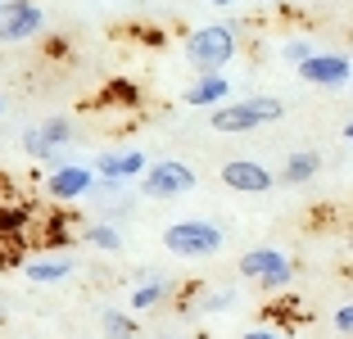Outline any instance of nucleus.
Masks as SVG:
<instances>
[{"instance_id":"obj_1","label":"nucleus","mask_w":353,"mask_h":339,"mask_svg":"<svg viewBox=\"0 0 353 339\" xmlns=\"http://www.w3.org/2000/svg\"><path fill=\"white\" fill-rule=\"evenodd\" d=\"M268 123H281V100L276 95H254V100H236V104H218L208 127L213 132H254V127H268Z\"/></svg>"},{"instance_id":"obj_2","label":"nucleus","mask_w":353,"mask_h":339,"mask_svg":"<svg viewBox=\"0 0 353 339\" xmlns=\"http://www.w3.org/2000/svg\"><path fill=\"white\" fill-rule=\"evenodd\" d=\"M236 59V28L231 23H208L186 37V63L199 72H222V63Z\"/></svg>"},{"instance_id":"obj_3","label":"nucleus","mask_w":353,"mask_h":339,"mask_svg":"<svg viewBox=\"0 0 353 339\" xmlns=\"http://www.w3.org/2000/svg\"><path fill=\"white\" fill-rule=\"evenodd\" d=\"M163 249L176 258H213L222 249V231L213 222H199V217H190V222H172L163 231Z\"/></svg>"},{"instance_id":"obj_4","label":"nucleus","mask_w":353,"mask_h":339,"mask_svg":"<svg viewBox=\"0 0 353 339\" xmlns=\"http://www.w3.org/2000/svg\"><path fill=\"white\" fill-rule=\"evenodd\" d=\"M186 190H195V167L181 163V158H159L141 176V195H150V199H176Z\"/></svg>"},{"instance_id":"obj_5","label":"nucleus","mask_w":353,"mask_h":339,"mask_svg":"<svg viewBox=\"0 0 353 339\" xmlns=\"http://www.w3.org/2000/svg\"><path fill=\"white\" fill-rule=\"evenodd\" d=\"M41 28H46V14H41L37 0H10V5L0 10V41L5 45L28 41V37H37Z\"/></svg>"},{"instance_id":"obj_6","label":"nucleus","mask_w":353,"mask_h":339,"mask_svg":"<svg viewBox=\"0 0 353 339\" xmlns=\"http://www.w3.org/2000/svg\"><path fill=\"white\" fill-rule=\"evenodd\" d=\"M68 141H73V123H68V118H46L41 127H32V132L23 136V150H28V158H37V163H54Z\"/></svg>"},{"instance_id":"obj_7","label":"nucleus","mask_w":353,"mask_h":339,"mask_svg":"<svg viewBox=\"0 0 353 339\" xmlns=\"http://www.w3.org/2000/svg\"><path fill=\"white\" fill-rule=\"evenodd\" d=\"M299 77H303L308 86H322V91H340V86L353 77V63L344 59V54H326V50H317L308 63H299Z\"/></svg>"},{"instance_id":"obj_8","label":"nucleus","mask_w":353,"mask_h":339,"mask_svg":"<svg viewBox=\"0 0 353 339\" xmlns=\"http://www.w3.org/2000/svg\"><path fill=\"white\" fill-rule=\"evenodd\" d=\"M222 185L236 190V195H268L272 172L263 163H254V158H231V163H222Z\"/></svg>"},{"instance_id":"obj_9","label":"nucleus","mask_w":353,"mask_h":339,"mask_svg":"<svg viewBox=\"0 0 353 339\" xmlns=\"http://www.w3.org/2000/svg\"><path fill=\"white\" fill-rule=\"evenodd\" d=\"M86 190H91V167H77V163L54 167L50 181H46V195H50L54 204H73V199H82Z\"/></svg>"},{"instance_id":"obj_10","label":"nucleus","mask_w":353,"mask_h":339,"mask_svg":"<svg viewBox=\"0 0 353 339\" xmlns=\"http://www.w3.org/2000/svg\"><path fill=\"white\" fill-rule=\"evenodd\" d=\"M95 172H100L109 185H118V181H127V176H145L150 167H145V154H141V150H118V154L95 158Z\"/></svg>"},{"instance_id":"obj_11","label":"nucleus","mask_w":353,"mask_h":339,"mask_svg":"<svg viewBox=\"0 0 353 339\" xmlns=\"http://www.w3.org/2000/svg\"><path fill=\"white\" fill-rule=\"evenodd\" d=\"M227 95H231V82L222 72H199V82L186 86L190 109H218V104H227Z\"/></svg>"},{"instance_id":"obj_12","label":"nucleus","mask_w":353,"mask_h":339,"mask_svg":"<svg viewBox=\"0 0 353 339\" xmlns=\"http://www.w3.org/2000/svg\"><path fill=\"white\" fill-rule=\"evenodd\" d=\"M73 254H37L28 263V280H37V285H50V280H63V276H73Z\"/></svg>"},{"instance_id":"obj_13","label":"nucleus","mask_w":353,"mask_h":339,"mask_svg":"<svg viewBox=\"0 0 353 339\" xmlns=\"http://www.w3.org/2000/svg\"><path fill=\"white\" fill-rule=\"evenodd\" d=\"M281 263H290V258L281 254V249H250V254L240 258V276H250V280H263L268 271H276Z\"/></svg>"},{"instance_id":"obj_14","label":"nucleus","mask_w":353,"mask_h":339,"mask_svg":"<svg viewBox=\"0 0 353 339\" xmlns=\"http://www.w3.org/2000/svg\"><path fill=\"white\" fill-rule=\"evenodd\" d=\"M317 167H322V158L308 154V150H303V154H290V158H285V167H281V181H285V185H303V181L317 176Z\"/></svg>"},{"instance_id":"obj_15","label":"nucleus","mask_w":353,"mask_h":339,"mask_svg":"<svg viewBox=\"0 0 353 339\" xmlns=\"http://www.w3.org/2000/svg\"><path fill=\"white\" fill-rule=\"evenodd\" d=\"M163 294H168L163 280H145V285L132 289V298H127V303H132V312H150V308H159V303H163Z\"/></svg>"},{"instance_id":"obj_16","label":"nucleus","mask_w":353,"mask_h":339,"mask_svg":"<svg viewBox=\"0 0 353 339\" xmlns=\"http://www.w3.org/2000/svg\"><path fill=\"white\" fill-rule=\"evenodd\" d=\"M104 335L109 339H136V321L127 312H104Z\"/></svg>"},{"instance_id":"obj_17","label":"nucleus","mask_w":353,"mask_h":339,"mask_svg":"<svg viewBox=\"0 0 353 339\" xmlns=\"http://www.w3.org/2000/svg\"><path fill=\"white\" fill-rule=\"evenodd\" d=\"M86 240H91L95 249H109V254H118V249H123V236H118L114 226H86Z\"/></svg>"},{"instance_id":"obj_18","label":"nucleus","mask_w":353,"mask_h":339,"mask_svg":"<svg viewBox=\"0 0 353 339\" xmlns=\"http://www.w3.org/2000/svg\"><path fill=\"white\" fill-rule=\"evenodd\" d=\"M100 100H104V104H136V86H132V82H109Z\"/></svg>"},{"instance_id":"obj_19","label":"nucleus","mask_w":353,"mask_h":339,"mask_svg":"<svg viewBox=\"0 0 353 339\" xmlns=\"http://www.w3.org/2000/svg\"><path fill=\"white\" fill-rule=\"evenodd\" d=\"M290 280H294V263H281V267H276V271H268L259 285H263V289H285Z\"/></svg>"},{"instance_id":"obj_20","label":"nucleus","mask_w":353,"mask_h":339,"mask_svg":"<svg viewBox=\"0 0 353 339\" xmlns=\"http://www.w3.org/2000/svg\"><path fill=\"white\" fill-rule=\"evenodd\" d=\"M281 54H285V63H294V68H299V63H308V59H312L317 50H312L308 41H290V45H285Z\"/></svg>"},{"instance_id":"obj_21","label":"nucleus","mask_w":353,"mask_h":339,"mask_svg":"<svg viewBox=\"0 0 353 339\" xmlns=\"http://www.w3.org/2000/svg\"><path fill=\"white\" fill-rule=\"evenodd\" d=\"M335 330H340V335H353V303H344V308H335Z\"/></svg>"},{"instance_id":"obj_22","label":"nucleus","mask_w":353,"mask_h":339,"mask_svg":"<svg viewBox=\"0 0 353 339\" xmlns=\"http://www.w3.org/2000/svg\"><path fill=\"white\" fill-rule=\"evenodd\" d=\"M231 303H236V298L227 294V289H222V294H208V303H204V312H222V308H231Z\"/></svg>"},{"instance_id":"obj_23","label":"nucleus","mask_w":353,"mask_h":339,"mask_svg":"<svg viewBox=\"0 0 353 339\" xmlns=\"http://www.w3.org/2000/svg\"><path fill=\"white\" fill-rule=\"evenodd\" d=\"M245 339H285V335H281V330H268V326H263V330H245Z\"/></svg>"},{"instance_id":"obj_24","label":"nucleus","mask_w":353,"mask_h":339,"mask_svg":"<svg viewBox=\"0 0 353 339\" xmlns=\"http://www.w3.org/2000/svg\"><path fill=\"white\" fill-rule=\"evenodd\" d=\"M208 5H218V10H227V5H236V0H208Z\"/></svg>"},{"instance_id":"obj_25","label":"nucleus","mask_w":353,"mask_h":339,"mask_svg":"<svg viewBox=\"0 0 353 339\" xmlns=\"http://www.w3.org/2000/svg\"><path fill=\"white\" fill-rule=\"evenodd\" d=\"M344 141H353V123H349V127H344Z\"/></svg>"},{"instance_id":"obj_26","label":"nucleus","mask_w":353,"mask_h":339,"mask_svg":"<svg viewBox=\"0 0 353 339\" xmlns=\"http://www.w3.org/2000/svg\"><path fill=\"white\" fill-rule=\"evenodd\" d=\"M349 249H353V231H349Z\"/></svg>"},{"instance_id":"obj_27","label":"nucleus","mask_w":353,"mask_h":339,"mask_svg":"<svg viewBox=\"0 0 353 339\" xmlns=\"http://www.w3.org/2000/svg\"><path fill=\"white\" fill-rule=\"evenodd\" d=\"M0 109H5V100H0Z\"/></svg>"},{"instance_id":"obj_28","label":"nucleus","mask_w":353,"mask_h":339,"mask_svg":"<svg viewBox=\"0 0 353 339\" xmlns=\"http://www.w3.org/2000/svg\"><path fill=\"white\" fill-rule=\"evenodd\" d=\"M0 10H5V5H0Z\"/></svg>"}]
</instances>
